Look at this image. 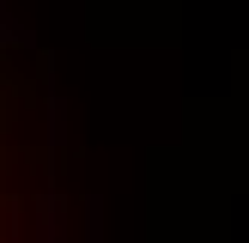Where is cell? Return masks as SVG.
<instances>
[{
	"label": "cell",
	"instance_id": "cell-1",
	"mask_svg": "<svg viewBox=\"0 0 249 243\" xmlns=\"http://www.w3.org/2000/svg\"><path fill=\"white\" fill-rule=\"evenodd\" d=\"M0 243H79L55 61L0 24Z\"/></svg>",
	"mask_w": 249,
	"mask_h": 243
}]
</instances>
